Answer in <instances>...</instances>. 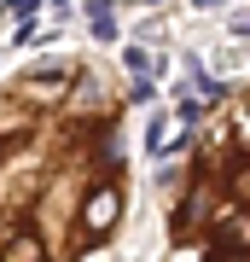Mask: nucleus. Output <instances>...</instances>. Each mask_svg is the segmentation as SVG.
<instances>
[{
	"label": "nucleus",
	"mask_w": 250,
	"mask_h": 262,
	"mask_svg": "<svg viewBox=\"0 0 250 262\" xmlns=\"http://www.w3.org/2000/svg\"><path fill=\"white\" fill-rule=\"evenodd\" d=\"M128 88L93 53L0 76V262H105L128 222Z\"/></svg>",
	"instance_id": "f257e3e1"
},
{
	"label": "nucleus",
	"mask_w": 250,
	"mask_h": 262,
	"mask_svg": "<svg viewBox=\"0 0 250 262\" xmlns=\"http://www.w3.org/2000/svg\"><path fill=\"white\" fill-rule=\"evenodd\" d=\"M163 262H250V88L221 99L169 187Z\"/></svg>",
	"instance_id": "f03ea898"
}]
</instances>
